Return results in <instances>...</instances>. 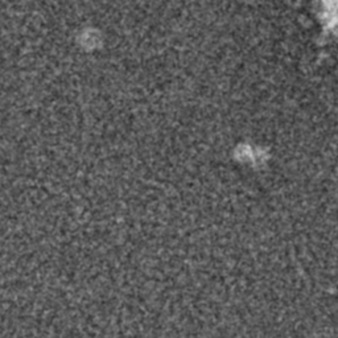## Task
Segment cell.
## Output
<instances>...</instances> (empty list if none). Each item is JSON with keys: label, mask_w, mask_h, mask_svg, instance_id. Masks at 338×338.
I'll list each match as a JSON object with an SVG mask.
<instances>
[{"label": "cell", "mask_w": 338, "mask_h": 338, "mask_svg": "<svg viewBox=\"0 0 338 338\" xmlns=\"http://www.w3.org/2000/svg\"><path fill=\"white\" fill-rule=\"evenodd\" d=\"M321 18L326 29L338 36V0H321Z\"/></svg>", "instance_id": "cell-1"}]
</instances>
